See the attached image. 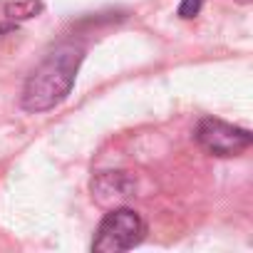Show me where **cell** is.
Listing matches in <instances>:
<instances>
[{
  "instance_id": "cell-1",
  "label": "cell",
  "mask_w": 253,
  "mask_h": 253,
  "mask_svg": "<svg viewBox=\"0 0 253 253\" xmlns=\"http://www.w3.org/2000/svg\"><path fill=\"white\" fill-rule=\"evenodd\" d=\"M84 60V47L77 42H62L28 75L20 94V107L25 112L40 114L55 109L67 99L75 87V77Z\"/></svg>"
},
{
  "instance_id": "cell-2",
  "label": "cell",
  "mask_w": 253,
  "mask_h": 253,
  "mask_svg": "<svg viewBox=\"0 0 253 253\" xmlns=\"http://www.w3.org/2000/svg\"><path fill=\"white\" fill-rule=\"evenodd\" d=\"M144 236H147V223L134 209L114 206L102 218V223L94 233V241H92V251L94 253L132 251L144 241Z\"/></svg>"
},
{
  "instance_id": "cell-3",
  "label": "cell",
  "mask_w": 253,
  "mask_h": 253,
  "mask_svg": "<svg viewBox=\"0 0 253 253\" xmlns=\"http://www.w3.org/2000/svg\"><path fill=\"white\" fill-rule=\"evenodd\" d=\"M194 139L201 149H206L213 157H238L253 144V134L241 126H233L223 119L204 117L196 124Z\"/></svg>"
},
{
  "instance_id": "cell-4",
  "label": "cell",
  "mask_w": 253,
  "mask_h": 253,
  "mask_svg": "<svg viewBox=\"0 0 253 253\" xmlns=\"http://www.w3.org/2000/svg\"><path fill=\"white\" fill-rule=\"evenodd\" d=\"M137 189V181L126 171H102L92 179V196L97 204L114 209L122 201H126Z\"/></svg>"
},
{
  "instance_id": "cell-5",
  "label": "cell",
  "mask_w": 253,
  "mask_h": 253,
  "mask_svg": "<svg viewBox=\"0 0 253 253\" xmlns=\"http://www.w3.org/2000/svg\"><path fill=\"white\" fill-rule=\"evenodd\" d=\"M40 10H42V0H23V3H15V5H8L5 8L8 18H18V20L35 18Z\"/></svg>"
},
{
  "instance_id": "cell-6",
  "label": "cell",
  "mask_w": 253,
  "mask_h": 253,
  "mask_svg": "<svg viewBox=\"0 0 253 253\" xmlns=\"http://www.w3.org/2000/svg\"><path fill=\"white\" fill-rule=\"evenodd\" d=\"M201 5H204V0H181V5H179V18L184 20H191L201 13Z\"/></svg>"
}]
</instances>
